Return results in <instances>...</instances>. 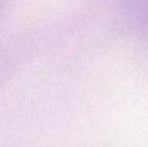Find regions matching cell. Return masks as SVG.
<instances>
[{
	"mask_svg": "<svg viewBox=\"0 0 148 147\" xmlns=\"http://www.w3.org/2000/svg\"><path fill=\"white\" fill-rule=\"evenodd\" d=\"M133 12L139 23L148 33V0H134Z\"/></svg>",
	"mask_w": 148,
	"mask_h": 147,
	"instance_id": "obj_1",
	"label": "cell"
}]
</instances>
